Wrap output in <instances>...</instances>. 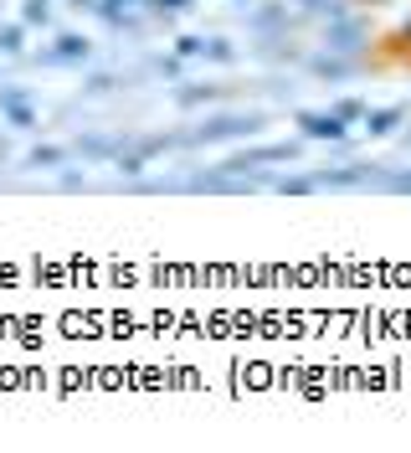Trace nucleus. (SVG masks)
Segmentation results:
<instances>
[{
    "label": "nucleus",
    "instance_id": "nucleus-1",
    "mask_svg": "<svg viewBox=\"0 0 411 453\" xmlns=\"http://www.w3.org/2000/svg\"><path fill=\"white\" fill-rule=\"evenodd\" d=\"M268 129V113L247 109V113H206L195 129H186V150H211V144H232V140H257Z\"/></svg>",
    "mask_w": 411,
    "mask_h": 453
},
{
    "label": "nucleus",
    "instance_id": "nucleus-2",
    "mask_svg": "<svg viewBox=\"0 0 411 453\" xmlns=\"http://www.w3.org/2000/svg\"><path fill=\"white\" fill-rule=\"evenodd\" d=\"M303 160V140H278V144H252V150H237V155H226L217 170L226 175H263L268 165H299ZM268 180V175H263Z\"/></svg>",
    "mask_w": 411,
    "mask_h": 453
},
{
    "label": "nucleus",
    "instance_id": "nucleus-3",
    "mask_svg": "<svg viewBox=\"0 0 411 453\" xmlns=\"http://www.w3.org/2000/svg\"><path fill=\"white\" fill-rule=\"evenodd\" d=\"M308 16L299 5L288 11V0H263V5H247V31L252 36H283V31H299Z\"/></svg>",
    "mask_w": 411,
    "mask_h": 453
},
{
    "label": "nucleus",
    "instance_id": "nucleus-4",
    "mask_svg": "<svg viewBox=\"0 0 411 453\" xmlns=\"http://www.w3.org/2000/svg\"><path fill=\"white\" fill-rule=\"evenodd\" d=\"M324 47L329 52H339V57H365L370 52V21L365 16H339V21H324Z\"/></svg>",
    "mask_w": 411,
    "mask_h": 453
},
{
    "label": "nucleus",
    "instance_id": "nucleus-5",
    "mask_svg": "<svg viewBox=\"0 0 411 453\" xmlns=\"http://www.w3.org/2000/svg\"><path fill=\"white\" fill-rule=\"evenodd\" d=\"M293 129H299L303 140H314V144H345L350 140V124H345L334 109H299L293 113Z\"/></svg>",
    "mask_w": 411,
    "mask_h": 453
},
{
    "label": "nucleus",
    "instance_id": "nucleus-6",
    "mask_svg": "<svg viewBox=\"0 0 411 453\" xmlns=\"http://www.w3.org/2000/svg\"><path fill=\"white\" fill-rule=\"evenodd\" d=\"M93 57V42L82 36V31H57L52 36V47H42V67H82Z\"/></svg>",
    "mask_w": 411,
    "mask_h": 453
},
{
    "label": "nucleus",
    "instance_id": "nucleus-7",
    "mask_svg": "<svg viewBox=\"0 0 411 453\" xmlns=\"http://www.w3.org/2000/svg\"><path fill=\"white\" fill-rule=\"evenodd\" d=\"M0 124H5V129H36V124H42V113L31 109L27 88H16V83L0 88Z\"/></svg>",
    "mask_w": 411,
    "mask_h": 453
},
{
    "label": "nucleus",
    "instance_id": "nucleus-8",
    "mask_svg": "<svg viewBox=\"0 0 411 453\" xmlns=\"http://www.w3.org/2000/svg\"><path fill=\"white\" fill-rule=\"evenodd\" d=\"M308 78H319V83H350V78H360V62L355 57H339V52H308Z\"/></svg>",
    "mask_w": 411,
    "mask_h": 453
},
{
    "label": "nucleus",
    "instance_id": "nucleus-9",
    "mask_svg": "<svg viewBox=\"0 0 411 453\" xmlns=\"http://www.w3.org/2000/svg\"><path fill=\"white\" fill-rule=\"evenodd\" d=\"M257 57H263V62H278V67H303V62H308V52L293 42V31H283V36H257Z\"/></svg>",
    "mask_w": 411,
    "mask_h": 453
},
{
    "label": "nucleus",
    "instance_id": "nucleus-10",
    "mask_svg": "<svg viewBox=\"0 0 411 453\" xmlns=\"http://www.w3.org/2000/svg\"><path fill=\"white\" fill-rule=\"evenodd\" d=\"M124 144H129V134H82V140L72 144V155L88 160V165H103V160H118Z\"/></svg>",
    "mask_w": 411,
    "mask_h": 453
},
{
    "label": "nucleus",
    "instance_id": "nucleus-11",
    "mask_svg": "<svg viewBox=\"0 0 411 453\" xmlns=\"http://www.w3.org/2000/svg\"><path fill=\"white\" fill-rule=\"evenodd\" d=\"M401 124H407V104H385V109H370V113H365V124H360V129H365L370 140H391Z\"/></svg>",
    "mask_w": 411,
    "mask_h": 453
},
{
    "label": "nucleus",
    "instance_id": "nucleus-12",
    "mask_svg": "<svg viewBox=\"0 0 411 453\" xmlns=\"http://www.w3.org/2000/svg\"><path fill=\"white\" fill-rule=\"evenodd\" d=\"M221 98H226L221 83H180L175 88V104H180V109H201V104L211 109V104H221Z\"/></svg>",
    "mask_w": 411,
    "mask_h": 453
},
{
    "label": "nucleus",
    "instance_id": "nucleus-13",
    "mask_svg": "<svg viewBox=\"0 0 411 453\" xmlns=\"http://www.w3.org/2000/svg\"><path fill=\"white\" fill-rule=\"evenodd\" d=\"M268 186H273L278 196H314V191H319L314 170H299V175H268Z\"/></svg>",
    "mask_w": 411,
    "mask_h": 453
},
{
    "label": "nucleus",
    "instance_id": "nucleus-14",
    "mask_svg": "<svg viewBox=\"0 0 411 453\" xmlns=\"http://www.w3.org/2000/svg\"><path fill=\"white\" fill-rule=\"evenodd\" d=\"M21 27L27 31H47L52 27V0H21Z\"/></svg>",
    "mask_w": 411,
    "mask_h": 453
},
{
    "label": "nucleus",
    "instance_id": "nucleus-15",
    "mask_svg": "<svg viewBox=\"0 0 411 453\" xmlns=\"http://www.w3.org/2000/svg\"><path fill=\"white\" fill-rule=\"evenodd\" d=\"M27 165L31 170H62L67 165V150H57V144H36V150H27Z\"/></svg>",
    "mask_w": 411,
    "mask_h": 453
},
{
    "label": "nucleus",
    "instance_id": "nucleus-16",
    "mask_svg": "<svg viewBox=\"0 0 411 453\" xmlns=\"http://www.w3.org/2000/svg\"><path fill=\"white\" fill-rule=\"evenodd\" d=\"M113 88H124L118 73H88V78H82V93H88V98H109Z\"/></svg>",
    "mask_w": 411,
    "mask_h": 453
},
{
    "label": "nucleus",
    "instance_id": "nucleus-17",
    "mask_svg": "<svg viewBox=\"0 0 411 453\" xmlns=\"http://www.w3.org/2000/svg\"><path fill=\"white\" fill-rule=\"evenodd\" d=\"M144 11H149L155 21H175V16L195 11V0H144Z\"/></svg>",
    "mask_w": 411,
    "mask_h": 453
},
{
    "label": "nucleus",
    "instance_id": "nucleus-18",
    "mask_svg": "<svg viewBox=\"0 0 411 453\" xmlns=\"http://www.w3.org/2000/svg\"><path fill=\"white\" fill-rule=\"evenodd\" d=\"M201 62H217V67H232L237 62V47L226 42V36H206V57Z\"/></svg>",
    "mask_w": 411,
    "mask_h": 453
},
{
    "label": "nucleus",
    "instance_id": "nucleus-19",
    "mask_svg": "<svg viewBox=\"0 0 411 453\" xmlns=\"http://www.w3.org/2000/svg\"><path fill=\"white\" fill-rule=\"evenodd\" d=\"M180 67H186L180 52H155L149 57V73H155V78H180Z\"/></svg>",
    "mask_w": 411,
    "mask_h": 453
},
{
    "label": "nucleus",
    "instance_id": "nucleus-20",
    "mask_svg": "<svg viewBox=\"0 0 411 453\" xmlns=\"http://www.w3.org/2000/svg\"><path fill=\"white\" fill-rule=\"evenodd\" d=\"M329 109H334L339 119H345V124H350V129H355V124H365V113H370V104H360V98H334Z\"/></svg>",
    "mask_w": 411,
    "mask_h": 453
},
{
    "label": "nucleus",
    "instance_id": "nucleus-21",
    "mask_svg": "<svg viewBox=\"0 0 411 453\" xmlns=\"http://www.w3.org/2000/svg\"><path fill=\"white\" fill-rule=\"evenodd\" d=\"M21 47H27V27H21V21L0 27V52H5V57H21Z\"/></svg>",
    "mask_w": 411,
    "mask_h": 453
},
{
    "label": "nucleus",
    "instance_id": "nucleus-22",
    "mask_svg": "<svg viewBox=\"0 0 411 453\" xmlns=\"http://www.w3.org/2000/svg\"><path fill=\"white\" fill-rule=\"evenodd\" d=\"M381 191H391V196H411V170H391L381 180Z\"/></svg>",
    "mask_w": 411,
    "mask_h": 453
},
{
    "label": "nucleus",
    "instance_id": "nucleus-23",
    "mask_svg": "<svg viewBox=\"0 0 411 453\" xmlns=\"http://www.w3.org/2000/svg\"><path fill=\"white\" fill-rule=\"evenodd\" d=\"M175 52L186 57V62L191 57H206V36H175Z\"/></svg>",
    "mask_w": 411,
    "mask_h": 453
},
{
    "label": "nucleus",
    "instance_id": "nucleus-24",
    "mask_svg": "<svg viewBox=\"0 0 411 453\" xmlns=\"http://www.w3.org/2000/svg\"><path fill=\"white\" fill-rule=\"evenodd\" d=\"M62 191H88V175L82 170H62Z\"/></svg>",
    "mask_w": 411,
    "mask_h": 453
},
{
    "label": "nucleus",
    "instance_id": "nucleus-25",
    "mask_svg": "<svg viewBox=\"0 0 411 453\" xmlns=\"http://www.w3.org/2000/svg\"><path fill=\"white\" fill-rule=\"evenodd\" d=\"M288 5H299L303 16H324L329 11V0H288Z\"/></svg>",
    "mask_w": 411,
    "mask_h": 453
},
{
    "label": "nucleus",
    "instance_id": "nucleus-26",
    "mask_svg": "<svg viewBox=\"0 0 411 453\" xmlns=\"http://www.w3.org/2000/svg\"><path fill=\"white\" fill-rule=\"evenodd\" d=\"M355 5H391V0H355Z\"/></svg>",
    "mask_w": 411,
    "mask_h": 453
},
{
    "label": "nucleus",
    "instance_id": "nucleus-27",
    "mask_svg": "<svg viewBox=\"0 0 411 453\" xmlns=\"http://www.w3.org/2000/svg\"><path fill=\"white\" fill-rule=\"evenodd\" d=\"M232 5H252V0H232Z\"/></svg>",
    "mask_w": 411,
    "mask_h": 453
},
{
    "label": "nucleus",
    "instance_id": "nucleus-28",
    "mask_svg": "<svg viewBox=\"0 0 411 453\" xmlns=\"http://www.w3.org/2000/svg\"><path fill=\"white\" fill-rule=\"evenodd\" d=\"M401 144H407V150H411V134H407V140H401Z\"/></svg>",
    "mask_w": 411,
    "mask_h": 453
},
{
    "label": "nucleus",
    "instance_id": "nucleus-29",
    "mask_svg": "<svg viewBox=\"0 0 411 453\" xmlns=\"http://www.w3.org/2000/svg\"><path fill=\"white\" fill-rule=\"evenodd\" d=\"M0 57H5V52H0Z\"/></svg>",
    "mask_w": 411,
    "mask_h": 453
}]
</instances>
